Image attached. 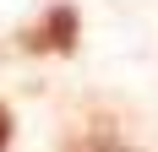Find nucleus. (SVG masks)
I'll use <instances>...</instances> for the list:
<instances>
[{
  "mask_svg": "<svg viewBox=\"0 0 158 152\" xmlns=\"http://www.w3.org/2000/svg\"><path fill=\"white\" fill-rule=\"evenodd\" d=\"M77 38H82V16H77V6L60 0V6H49V11L22 33V49H33V54H71Z\"/></svg>",
  "mask_w": 158,
  "mask_h": 152,
  "instance_id": "1",
  "label": "nucleus"
},
{
  "mask_svg": "<svg viewBox=\"0 0 158 152\" xmlns=\"http://www.w3.org/2000/svg\"><path fill=\"white\" fill-rule=\"evenodd\" d=\"M77 152H126V147H120V141H114L109 130H98V136H87V141H82Z\"/></svg>",
  "mask_w": 158,
  "mask_h": 152,
  "instance_id": "2",
  "label": "nucleus"
},
{
  "mask_svg": "<svg viewBox=\"0 0 158 152\" xmlns=\"http://www.w3.org/2000/svg\"><path fill=\"white\" fill-rule=\"evenodd\" d=\"M11 147V114H6V103H0V152Z\"/></svg>",
  "mask_w": 158,
  "mask_h": 152,
  "instance_id": "3",
  "label": "nucleus"
}]
</instances>
